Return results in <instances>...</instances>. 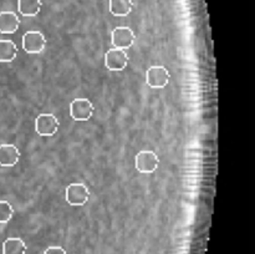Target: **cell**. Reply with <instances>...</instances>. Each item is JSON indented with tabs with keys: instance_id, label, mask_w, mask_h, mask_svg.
<instances>
[{
	"instance_id": "6da1fadb",
	"label": "cell",
	"mask_w": 255,
	"mask_h": 254,
	"mask_svg": "<svg viewBox=\"0 0 255 254\" xmlns=\"http://www.w3.org/2000/svg\"><path fill=\"white\" fill-rule=\"evenodd\" d=\"M60 122L52 114H41L35 120V131L39 136L51 137L57 132Z\"/></svg>"
},
{
	"instance_id": "7a4b0ae2",
	"label": "cell",
	"mask_w": 255,
	"mask_h": 254,
	"mask_svg": "<svg viewBox=\"0 0 255 254\" xmlns=\"http://www.w3.org/2000/svg\"><path fill=\"white\" fill-rule=\"evenodd\" d=\"M66 202L72 207H81L90 199V191L84 183H71L65 192Z\"/></svg>"
},
{
	"instance_id": "3957f363",
	"label": "cell",
	"mask_w": 255,
	"mask_h": 254,
	"mask_svg": "<svg viewBox=\"0 0 255 254\" xmlns=\"http://www.w3.org/2000/svg\"><path fill=\"white\" fill-rule=\"evenodd\" d=\"M94 105L89 99L80 97L70 104V115L75 121H87L94 115Z\"/></svg>"
},
{
	"instance_id": "277c9868",
	"label": "cell",
	"mask_w": 255,
	"mask_h": 254,
	"mask_svg": "<svg viewBox=\"0 0 255 254\" xmlns=\"http://www.w3.org/2000/svg\"><path fill=\"white\" fill-rule=\"evenodd\" d=\"M134 41H136V35H134L133 30L131 27L119 26L112 30L111 42L114 47L127 50L133 46Z\"/></svg>"
},
{
	"instance_id": "5b68a950",
	"label": "cell",
	"mask_w": 255,
	"mask_h": 254,
	"mask_svg": "<svg viewBox=\"0 0 255 254\" xmlns=\"http://www.w3.org/2000/svg\"><path fill=\"white\" fill-rule=\"evenodd\" d=\"M128 64V55L126 50L112 47L105 54V66L110 71H122Z\"/></svg>"
},
{
	"instance_id": "8992f818",
	"label": "cell",
	"mask_w": 255,
	"mask_h": 254,
	"mask_svg": "<svg viewBox=\"0 0 255 254\" xmlns=\"http://www.w3.org/2000/svg\"><path fill=\"white\" fill-rule=\"evenodd\" d=\"M158 164L159 158L153 151H141L134 157V167L141 173H153Z\"/></svg>"
},
{
	"instance_id": "52a82bcc",
	"label": "cell",
	"mask_w": 255,
	"mask_h": 254,
	"mask_svg": "<svg viewBox=\"0 0 255 254\" xmlns=\"http://www.w3.org/2000/svg\"><path fill=\"white\" fill-rule=\"evenodd\" d=\"M45 47H46V37L42 32L31 30L25 32L22 36V49L27 54H40L44 51Z\"/></svg>"
},
{
	"instance_id": "ba28073f",
	"label": "cell",
	"mask_w": 255,
	"mask_h": 254,
	"mask_svg": "<svg viewBox=\"0 0 255 254\" xmlns=\"http://www.w3.org/2000/svg\"><path fill=\"white\" fill-rule=\"evenodd\" d=\"M171 75L164 66H151L146 72V82L152 89H164Z\"/></svg>"
},
{
	"instance_id": "9c48e42d",
	"label": "cell",
	"mask_w": 255,
	"mask_h": 254,
	"mask_svg": "<svg viewBox=\"0 0 255 254\" xmlns=\"http://www.w3.org/2000/svg\"><path fill=\"white\" fill-rule=\"evenodd\" d=\"M20 151L15 144L4 143L0 146V166L12 167L19 162Z\"/></svg>"
},
{
	"instance_id": "30bf717a",
	"label": "cell",
	"mask_w": 255,
	"mask_h": 254,
	"mask_svg": "<svg viewBox=\"0 0 255 254\" xmlns=\"http://www.w3.org/2000/svg\"><path fill=\"white\" fill-rule=\"evenodd\" d=\"M20 26V17L14 11L0 12V32L14 34Z\"/></svg>"
},
{
	"instance_id": "8fae6325",
	"label": "cell",
	"mask_w": 255,
	"mask_h": 254,
	"mask_svg": "<svg viewBox=\"0 0 255 254\" xmlns=\"http://www.w3.org/2000/svg\"><path fill=\"white\" fill-rule=\"evenodd\" d=\"M41 7V0H17V10L22 16H36Z\"/></svg>"
},
{
	"instance_id": "7c38bea8",
	"label": "cell",
	"mask_w": 255,
	"mask_h": 254,
	"mask_svg": "<svg viewBox=\"0 0 255 254\" xmlns=\"http://www.w3.org/2000/svg\"><path fill=\"white\" fill-rule=\"evenodd\" d=\"M133 9L132 0H110V12L114 16H127Z\"/></svg>"
},
{
	"instance_id": "4fadbf2b",
	"label": "cell",
	"mask_w": 255,
	"mask_h": 254,
	"mask_svg": "<svg viewBox=\"0 0 255 254\" xmlns=\"http://www.w3.org/2000/svg\"><path fill=\"white\" fill-rule=\"evenodd\" d=\"M17 55V47L11 40H0V62L14 61Z\"/></svg>"
},
{
	"instance_id": "5bb4252c",
	"label": "cell",
	"mask_w": 255,
	"mask_h": 254,
	"mask_svg": "<svg viewBox=\"0 0 255 254\" xmlns=\"http://www.w3.org/2000/svg\"><path fill=\"white\" fill-rule=\"evenodd\" d=\"M26 244L20 238H7L2 243V254H25Z\"/></svg>"
},
{
	"instance_id": "9a60e30c",
	"label": "cell",
	"mask_w": 255,
	"mask_h": 254,
	"mask_svg": "<svg viewBox=\"0 0 255 254\" xmlns=\"http://www.w3.org/2000/svg\"><path fill=\"white\" fill-rule=\"evenodd\" d=\"M14 208L6 201H0V223H7L12 218Z\"/></svg>"
},
{
	"instance_id": "2e32d148",
	"label": "cell",
	"mask_w": 255,
	"mask_h": 254,
	"mask_svg": "<svg viewBox=\"0 0 255 254\" xmlns=\"http://www.w3.org/2000/svg\"><path fill=\"white\" fill-rule=\"evenodd\" d=\"M44 254H67V253L62 247H49V248L44 252Z\"/></svg>"
}]
</instances>
